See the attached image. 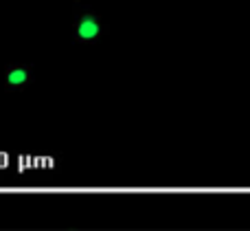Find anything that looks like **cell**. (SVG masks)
I'll use <instances>...</instances> for the list:
<instances>
[{
	"label": "cell",
	"mask_w": 250,
	"mask_h": 231,
	"mask_svg": "<svg viewBox=\"0 0 250 231\" xmlns=\"http://www.w3.org/2000/svg\"><path fill=\"white\" fill-rule=\"evenodd\" d=\"M70 29H73V40L79 44H95L108 33V24L92 7H77Z\"/></svg>",
	"instance_id": "cell-1"
},
{
	"label": "cell",
	"mask_w": 250,
	"mask_h": 231,
	"mask_svg": "<svg viewBox=\"0 0 250 231\" xmlns=\"http://www.w3.org/2000/svg\"><path fill=\"white\" fill-rule=\"evenodd\" d=\"M33 82V66L20 64V62H9L4 66V91L7 92H22Z\"/></svg>",
	"instance_id": "cell-2"
}]
</instances>
